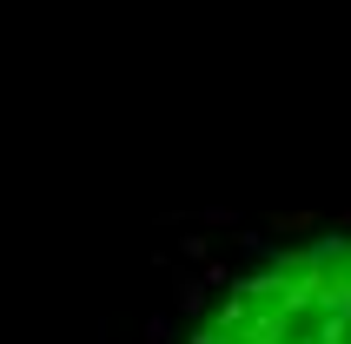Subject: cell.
Instances as JSON below:
<instances>
[{"label":"cell","instance_id":"1","mask_svg":"<svg viewBox=\"0 0 351 344\" xmlns=\"http://www.w3.org/2000/svg\"><path fill=\"white\" fill-rule=\"evenodd\" d=\"M193 344H351V238H312L265 258Z\"/></svg>","mask_w":351,"mask_h":344}]
</instances>
